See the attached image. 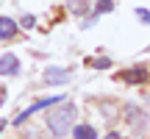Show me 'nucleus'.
Segmentation results:
<instances>
[{
    "label": "nucleus",
    "mask_w": 150,
    "mask_h": 139,
    "mask_svg": "<svg viewBox=\"0 0 150 139\" xmlns=\"http://www.w3.org/2000/svg\"><path fill=\"white\" fill-rule=\"evenodd\" d=\"M92 67H97V70H106V67H111V61L108 59H95V61H89Z\"/></svg>",
    "instance_id": "obj_11"
},
{
    "label": "nucleus",
    "mask_w": 150,
    "mask_h": 139,
    "mask_svg": "<svg viewBox=\"0 0 150 139\" xmlns=\"http://www.w3.org/2000/svg\"><path fill=\"white\" fill-rule=\"evenodd\" d=\"M125 120H128L131 125H136V128H142V123H145V114H142L139 109L131 106V109H128V117H125Z\"/></svg>",
    "instance_id": "obj_9"
},
{
    "label": "nucleus",
    "mask_w": 150,
    "mask_h": 139,
    "mask_svg": "<svg viewBox=\"0 0 150 139\" xmlns=\"http://www.w3.org/2000/svg\"><path fill=\"white\" fill-rule=\"evenodd\" d=\"M75 114H78V109H75L72 103H61L59 109H53V111L47 114V128L53 131L56 136H67V131H70L72 123H75Z\"/></svg>",
    "instance_id": "obj_1"
},
{
    "label": "nucleus",
    "mask_w": 150,
    "mask_h": 139,
    "mask_svg": "<svg viewBox=\"0 0 150 139\" xmlns=\"http://www.w3.org/2000/svg\"><path fill=\"white\" fill-rule=\"evenodd\" d=\"M6 97H8V95H6V86H0V106L6 103Z\"/></svg>",
    "instance_id": "obj_14"
},
{
    "label": "nucleus",
    "mask_w": 150,
    "mask_h": 139,
    "mask_svg": "<svg viewBox=\"0 0 150 139\" xmlns=\"http://www.w3.org/2000/svg\"><path fill=\"white\" fill-rule=\"evenodd\" d=\"M111 9H114V3H111V0H97L95 14H106V11H111Z\"/></svg>",
    "instance_id": "obj_10"
},
{
    "label": "nucleus",
    "mask_w": 150,
    "mask_h": 139,
    "mask_svg": "<svg viewBox=\"0 0 150 139\" xmlns=\"http://www.w3.org/2000/svg\"><path fill=\"white\" fill-rule=\"evenodd\" d=\"M136 17H139L142 22H150V11H145V9H136Z\"/></svg>",
    "instance_id": "obj_13"
},
{
    "label": "nucleus",
    "mask_w": 150,
    "mask_h": 139,
    "mask_svg": "<svg viewBox=\"0 0 150 139\" xmlns=\"http://www.w3.org/2000/svg\"><path fill=\"white\" fill-rule=\"evenodd\" d=\"M20 72V59L14 53H3L0 56V75H17Z\"/></svg>",
    "instance_id": "obj_5"
},
{
    "label": "nucleus",
    "mask_w": 150,
    "mask_h": 139,
    "mask_svg": "<svg viewBox=\"0 0 150 139\" xmlns=\"http://www.w3.org/2000/svg\"><path fill=\"white\" fill-rule=\"evenodd\" d=\"M72 75L67 72V70H61V67H47L45 70V75H42V81L47 86H61V84H67Z\"/></svg>",
    "instance_id": "obj_2"
},
{
    "label": "nucleus",
    "mask_w": 150,
    "mask_h": 139,
    "mask_svg": "<svg viewBox=\"0 0 150 139\" xmlns=\"http://www.w3.org/2000/svg\"><path fill=\"white\" fill-rule=\"evenodd\" d=\"M106 139H122V136H120V134H108Z\"/></svg>",
    "instance_id": "obj_15"
},
{
    "label": "nucleus",
    "mask_w": 150,
    "mask_h": 139,
    "mask_svg": "<svg viewBox=\"0 0 150 139\" xmlns=\"http://www.w3.org/2000/svg\"><path fill=\"white\" fill-rule=\"evenodd\" d=\"M33 22H36V17H33V14H25V17H22V28H33Z\"/></svg>",
    "instance_id": "obj_12"
},
{
    "label": "nucleus",
    "mask_w": 150,
    "mask_h": 139,
    "mask_svg": "<svg viewBox=\"0 0 150 139\" xmlns=\"http://www.w3.org/2000/svg\"><path fill=\"white\" fill-rule=\"evenodd\" d=\"M150 78L147 70L145 67H128L120 72V81H125V84H145V81Z\"/></svg>",
    "instance_id": "obj_3"
},
{
    "label": "nucleus",
    "mask_w": 150,
    "mask_h": 139,
    "mask_svg": "<svg viewBox=\"0 0 150 139\" xmlns=\"http://www.w3.org/2000/svg\"><path fill=\"white\" fill-rule=\"evenodd\" d=\"M53 103H59V97H45V100H36L33 106H28L25 111H20V114L14 117V125H22V123H25V120L31 117L33 111H36V109H47V106H53Z\"/></svg>",
    "instance_id": "obj_4"
},
{
    "label": "nucleus",
    "mask_w": 150,
    "mask_h": 139,
    "mask_svg": "<svg viewBox=\"0 0 150 139\" xmlns=\"http://www.w3.org/2000/svg\"><path fill=\"white\" fill-rule=\"evenodd\" d=\"M72 136L75 139H97V134H95L92 125H75V128H72Z\"/></svg>",
    "instance_id": "obj_8"
},
{
    "label": "nucleus",
    "mask_w": 150,
    "mask_h": 139,
    "mask_svg": "<svg viewBox=\"0 0 150 139\" xmlns=\"http://www.w3.org/2000/svg\"><path fill=\"white\" fill-rule=\"evenodd\" d=\"M3 125H6V123H3V120H0V131H3Z\"/></svg>",
    "instance_id": "obj_16"
},
{
    "label": "nucleus",
    "mask_w": 150,
    "mask_h": 139,
    "mask_svg": "<svg viewBox=\"0 0 150 139\" xmlns=\"http://www.w3.org/2000/svg\"><path fill=\"white\" fill-rule=\"evenodd\" d=\"M17 31H20V25H17L11 17H0V39H11V36H17Z\"/></svg>",
    "instance_id": "obj_6"
},
{
    "label": "nucleus",
    "mask_w": 150,
    "mask_h": 139,
    "mask_svg": "<svg viewBox=\"0 0 150 139\" xmlns=\"http://www.w3.org/2000/svg\"><path fill=\"white\" fill-rule=\"evenodd\" d=\"M89 6H92V0H67V9H70L75 17H83L86 11H89Z\"/></svg>",
    "instance_id": "obj_7"
}]
</instances>
